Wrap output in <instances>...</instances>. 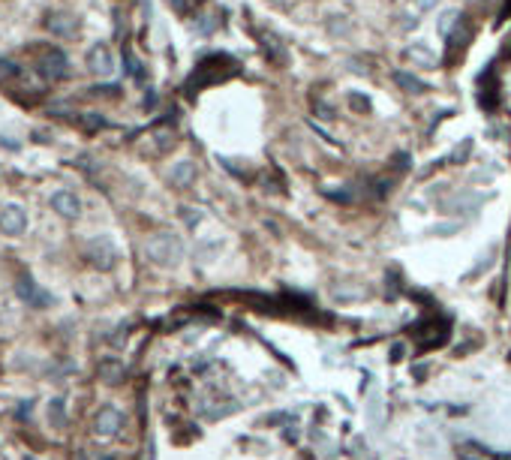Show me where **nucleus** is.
<instances>
[{"mask_svg":"<svg viewBox=\"0 0 511 460\" xmlns=\"http://www.w3.org/2000/svg\"><path fill=\"white\" fill-rule=\"evenodd\" d=\"M0 76H3V78H15L18 76V66L13 61H0Z\"/></svg>","mask_w":511,"mask_h":460,"instance_id":"nucleus-16","label":"nucleus"},{"mask_svg":"<svg viewBox=\"0 0 511 460\" xmlns=\"http://www.w3.org/2000/svg\"><path fill=\"white\" fill-rule=\"evenodd\" d=\"M352 103H355L358 108H370V103H367V99H361V96H352Z\"/></svg>","mask_w":511,"mask_h":460,"instance_id":"nucleus-18","label":"nucleus"},{"mask_svg":"<svg viewBox=\"0 0 511 460\" xmlns=\"http://www.w3.org/2000/svg\"><path fill=\"white\" fill-rule=\"evenodd\" d=\"M145 256L154 265H163V268L178 265L180 259H184V241L172 232H157L145 241Z\"/></svg>","mask_w":511,"mask_h":460,"instance_id":"nucleus-1","label":"nucleus"},{"mask_svg":"<svg viewBox=\"0 0 511 460\" xmlns=\"http://www.w3.org/2000/svg\"><path fill=\"white\" fill-rule=\"evenodd\" d=\"M120 424H124V418H120L117 409H115V406H103V409L96 412V418H94V433L103 436V439H108V436L117 433Z\"/></svg>","mask_w":511,"mask_h":460,"instance_id":"nucleus-4","label":"nucleus"},{"mask_svg":"<svg viewBox=\"0 0 511 460\" xmlns=\"http://www.w3.org/2000/svg\"><path fill=\"white\" fill-rule=\"evenodd\" d=\"M87 69L90 73H96V76H112L115 73V55H112V48H108L106 43H96L94 48L87 52Z\"/></svg>","mask_w":511,"mask_h":460,"instance_id":"nucleus-2","label":"nucleus"},{"mask_svg":"<svg viewBox=\"0 0 511 460\" xmlns=\"http://www.w3.org/2000/svg\"><path fill=\"white\" fill-rule=\"evenodd\" d=\"M45 27L52 34H57V36H69L75 31V18H69V15H48Z\"/></svg>","mask_w":511,"mask_h":460,"instance_id":"nucleus-8","label":"nucleus"},{"mask_svg":"<svg viewBox=\"0 0 511 460\" xmlns=\"http://www.w3.org/2000/svg\"><path fill=\"white\" fill-rule=\"evenodd\" d=\"M124 57H127V73L133 76V78H138V82H142V66H138V61H136V57L129 55V52H127Z\"/></svg>","mask_w":511,"mask_h":460,"instance_id":"nucleus-15","label":"nucleus"},{"mask_svg":"<svg viewBox=\"0 0 511 460\" xmlns=\"http://www.w3.org/2000/svg\"><path fill=\"white\" fill-rule=\"evenodd\" d=\"M39 73H43L45 78H52V82H57V78H66V76H69V61H66V55L57 52V48L45 52L43 57H39Z\"/></svg>","mask_w":511,"mask_h":460,"instance_id":"nucleus-3","label":"nucleus"},{"mask_svg":"<svg viewBox=\"0 0 511 460\" xmlns=\"http://www.w3.org/2000/svg\"><path fill=\"white\" fill-rule=\"evenodd\" d=\"M271 3H286V0H271Z\"/></svg>","mask_w":511,"mask_h":460,"instance_id":"nucleus-19","label":"nucleus"},{"mask_svg":"<svg viewBox=\"0 0 511 460\" xmlns=\"http://www.w3.org/2000/svg\"><path fill=\"white\" fill-rule=\"evenodd\" d=\"M193 178H196V166L187 163V159L172 168V184H175V187H187L189 181H193Z\"/></svg>","mask_w":511,"mask_h":460,"instance_id":"nucleus-9","label":"nucleus"},{"mask_svg":"<svg viewBox=\"0 0 511 460\" xmlns=\"http://www.w3.org/2000/svg\"><path fill=\"white\" fill-rule=\"evenodd\" d=\"M18 295H22L27 304H34V307H45L48 304V295L39 292V289L30 283V280H22V283H18Z\"/></svg>","mask_w":511,"mask_h":460,"instance_id":"nucleus-7","label":"nucleus"},{"mask_svg":"<svg viewBox=\"0 0 511 460\" xmlns=\"http://www.w3.org/2000/svg\"><path fill=\"white\" fill-rule=\"evenodd\" d=\"M436 3H439V0H415V6H418V9H433Z\"/></svg>","mask_w":511,"mask_h":460,"instance_id":"nucleus-17","label":"nucleus"},{"mask_svg":"<svg viewBox=\"0 0 511 460\" xmlns=\"http://www.w3.org/2000/svg\"><path fill=\"white\" fill-rule=\"evenodd\" d=\"M457 18H460V13H457V9H448V13H442V15H439V24H436V27H439V34H442V36H448V34L457 27Z\"/></svg>","mask_w":511,"mask_h":460,"instance_id":"nucleus-12","label":"nucleus"},{"mask_svg":"<svg viewBox=\"0 0 511 460\" xmlns=\"http://www.w3.org/2000/svg\"><path fill=\"white\" fill-rule=\"evenodd\" d=\"M406 55H409V57H418V61H424L427 66H433V64H436V57H433V55H430V52H427V48H409V52H406Z\"/></svg>","mask_w":511,"mask_h":460,"instance_id":"nucleus-13","label":"nucleus"},{"mask_svg":"<svg viewBox=\"0 0 511 460\" xmlns=\"http://www.w3.org/2000/svg\"><path fill=\"white\" fill-rule=\"evenodd\" d=\"M99 376H103L106 382H120V379H124V364L120 361H103L99 364Z\"/></svg>","mask_w":511,"mask_h":460,"instance_id":"nucleus-11","label":"nucleus"},{"mask_svg":"<svg viewBox=\"0 0 511 460\" xmlns=\"http://www.w3.org/2000/svg\"><path fill=\"white\" fill-rule=\"evenodd\" d=\"M52 208L60 217H66V220H73V217L82 214V202H78V196L69 193V189H57V193L52 196Z\"/></svg>","mask_w":511,"mask_h":460,"instance_id":"nucleus-6","label":"nucleus"},{"mask_svg":"<svg viewBox=\"0 0 511 460\" xmlns=\"http://www.w3.org/2000/svg\"><path fill=\"white\" fill-rule=\"evenodd\" d=\"M394 82H397L400 87H406L409 94H424V91H427V85L421 82V78L409 76V73H394Z\"/></svg>","mask_w":511,"mask_h":460,"instance_id":"nucleus-10","label":"nucleus"},{"mask_svg":"<svg viewBox=\"0 0 511 460\" xmlns=\"http://www.w3.org/2000/svg\"><path fill=\"white\" fill-rule=\"evenodd\" d=\"M0 229H3V235H22L27 229V214L18 205H6L0 211Z\"/></svg>","mask_w":511,"mask_h":460,"instance_id":"nucleus-5","label":"nucleus"},{"mask_svg":"<svg viewBox=\"0 0 511 460\" xmlns=\"http://www.w3.org/2000/svg\"><path fill=\"white\" fill-rule=\"evenodd\" d=\"M82 124L87 127V129H103L106 127V121L99 115H94V112H87V115H82Z\"/></svg>","mask_w":511,"mask_h":460,"instance_id":"nucleus-14","label":"nucleus"}]
</instances>
